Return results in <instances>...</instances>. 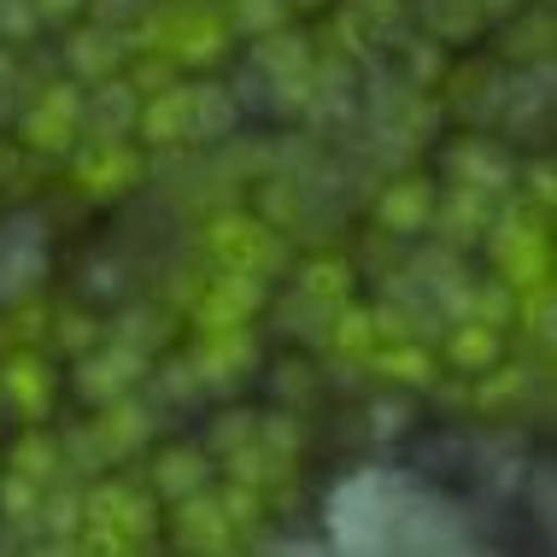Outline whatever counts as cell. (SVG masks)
Listing matches in <instances>:
<instances>
[{
	"label": "cell",
	"mask_w": 557,
	"mask_h": 557,
	"mask_svg": "<svg viewBox=\"0 0 557 557\" xmlns=\"http://www.w3.org/2000/svg\"><path fill=\"white\" fill-rule=\"evenodd\" d=\"M394 522H399V493L387 475H352L346 487L329 499V534L335 546L346 552H375L394 540Z\"/></svg>",
	"instance_id": "obj_1"
}]
</instances>
